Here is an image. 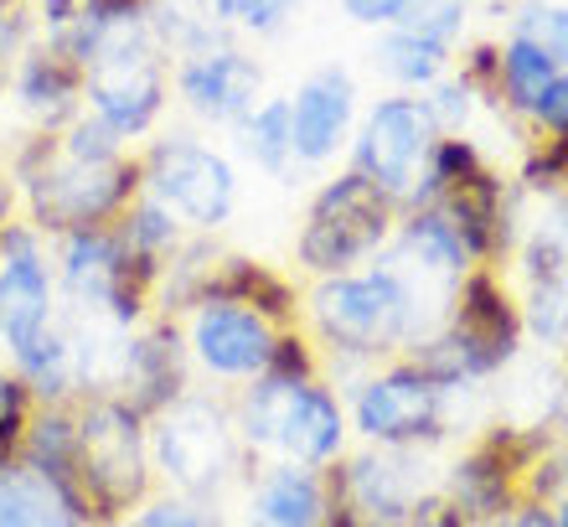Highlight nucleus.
Segmentation results:
<instances>
[{
    "instance_id": "9d476101",
    "label": "nucleus",
    "mask_w": 568,
    "mask_h": 527,
    "mask_svg": "<svg viewBox=\"0 0 568 527\" xmlns=\"http://www.w3.org/2000/svg\"><path fill=\"white\" fill-rule=\"evenodd\" d=\"M140 155V192L155 196L186 233L217 239L239 212V171L217 145L196 135H161Z\"/></svg>"
},
{
    "instance_id": "b1692460",
    "label": "nucleus",
    "mask_w": 568,
    "mask_h": 527,
    "mask_svg": "<svg viewBox=\"0 0 568 527\" xmlns=\"http://www.w3.org/2000/svg\"><path fill=\"white\" fill-rule=\"evenodd\" d=\"M554 73H558V62L542 47L507 31V42H501V73H496V114H511V120L527 124V114L542 99V89L554 83Z\"/></svg>"
},
{
    "instance_id": "bb28decb",
    "label": "nucleus",
    "mask_w": 568,
    "mask_h": 527,
    "mask_svg": "<svg viewBox=\"0 0 568 527\" xmlns=\"http://www.w3.org/2000/svg\"><path fill=\"white\" fill-rule=\"evenodd\" d=\"M480 166H486V151H480L470 135H439L434 140V151H429V166H424L419 186H414V196H408V207H434L449 186L470 181Z\"/></svg>"
},
{
    "instance_id": "c85d7f7f",
    "label": "nucleus",
    "mask_w": 568,
    "mask_h": 527,
    "mask_svg": "<svg viewBox=\"0 0 568 527\" xmlns=\"http://www.w3.org/2000/svg\"><path fill=\"white\" fill-rule=\"evenodd\" d=\"M517 305H523V332L532 336V342L564 347L568 342V274L523 285L517 290Z\"/></svg>"
},
{
    "instance_id": "8fccbe9b",
    "label": "nucleus",
    "mask_w": 568,
    "mask_h": 527,
    "mask_svg": "<svg viewBox=\"0 0 568 527\" xmlns=\"http://www.w3.org/2000/svg\"><path fill=\"white\" fill-rule=\"evenodd\" d=\"M455 6H465V11H470V6H480V0H455Z\"/></svg>"
},
{
    "instance_id": "dca6fc26",
    "label": "nucleus",
    "mask_w": 568,
    "mask_h": 527,
    "mask_svg": "<svg viewBox=\"0 0 568 527\" xmlns=\"http://www.w3.org/2000/svg\"><path fill=\"white\" fill-rule=\"evenodd\" d=\"M523 202L527 196L517 192V181L501 176L491 161L470 181H460V186H449L439 196V207H445V217L460 233L470 264H486V270H507L511 249H517V239H523V227H527Z\"/></svg>"
},
{
    "instance_id": "7c9ffc66",
    "label": "nucleus",
    "mask_w": 568,
    "mask_h": 527,
    "mask_svg": "<svg viewBox=\"0 0 568 527\" xmlns=\"http://www.w3.org/2000/svg\"><path fill=\"white\" fill-rule=\"evenodd\" d=\"M517 192L523 196H554L568 186V135H538L517 161Z\"/></svg>"
},
{
    "instance_id": "1a4fd4ad",
    "label": "nucleus",
    "mask_w": 568,
    "mask_h": 527,
    "mask_svg": "<svg viewBox=\"0 0 568 527\" xmlns=\"http://www.w3.org/2000/svg\"><path fill=\"white\" fill-rule=\"evenodd\" d=\"M352 435L388 450H429L449 435V388L434 383L419 362L388 357L352 383L346 404Z\"/></svg>"
},
{
    "instance_id": "4468645a",
    "label": "nucleus",
    "mask_w": 568,
    "mask_h": 527,
    "mask_svg": "<svg viewBox=\"0 0 568 527\" xmlns=\"http://www.w3.org/2000/svg\"><path fill=\"white\" fill-rule=\"evenodd\" d=\"M181 336H186V357H192L196 373L217 377V383H254L270 367L280 326H270L248 305L202 301L196 311H186Z\"/></svg>"
},
{
    "instance_id": "39448f33",
    "label": "nucleus",
    "mask_w": 568,
    "mask_h": 527,
    "mask_svg": "<svg viewBox=\"0 0 568 527\" xmlns=\"http://www.w3.org/2000/svg\"><path fill=\"white\" fill-rule=\"evenodd\" d=\"M150 429V470L161 476L176 497L217 501L239 476H254L258 455L243 450L233 408L212 393H181L176 404H165Z\"/></svg>"
},
{
    "instance_id": "9b49d317",
    "label": "nucleus",
    "mask_w": 568,
    "mask_h": 527,
    "mask_svg": "<svg viewBox=\"0 0 568 527\" xmlns=\"http://www.w3.org/2000/svg\"><path fill=\"white\" fill-rule=\"evenodd\" d=\"M434 140H439V130H434L419 93L393 89L357 114L352 145H346V166L367 176L373 186H383L398 207H408V196H414L424 166H429Z\"/></svg>"
},
{
    "instance_id": "79ce46f5",
    "label": "nucleus",
    "mask_w": 568,
    "mask_h": 527,
    "mask_svg": "<svg viewBox=\"0 0 568 527\" xmlns=\"http://www.w3.org/2000/svg\"><path fill=\"white\" fill-rule=\"evenodd\" d=\"M496 527H558V517H554V507L548 501H532V497H523L517 507H511L507 517Z\"/></svg>"
},
{
    "instance_id": "c9c22d12",
    "label": "nucleus",
    "mask_w": 568,
    "mask_h": 527,
    "mask_svg": "<svg viewBox=\"0 0 568 527\" xmlns=\"http://www.w3.org/2000/svg\"><path fill=\"white\" fill-rule=\"evenodd\" d=\"M496 73H501V42H470L460 47V78L470 83L480 104L496 109Z\"/></svg>"
},
{
    "instance_id": "4be33fe9",
    "label": "nucleus",
    "mask_w": 568,
    "mask_h": 527,
    "mask_svg": "<svg viewBox=\"0 0 568 527\" xmlns=\"http://www.w3.org/2000/svg\"><path fill=\"white\" fill-rule=\"evenodd\" d=\"M326 476L311 466H280L254 470V497H248V513L264 517L270 527H321L326 523Z\"/></svg>"
},
{
    "instance_id": "393cba45",
    "label": "nucleus",
    "mask_w": 568,
    "mask_h": 527,
    "mask_svg": "<svg viewBox=\"0 0 568 527\" xmlns=\"http://www.w3.org/2000/svg\"><path fill=\"white\" fill-rule=\"evenodd\" d=\"M239 151L264 176H290L300 166L295 135H290V99H274V93L258 99V109L239 124Z\"/></svg>"
},
{
    "instance_id": "aec40b11",
    "label": "nucleus",
    "mask_w": 568,
    "mask_h": 527,
    "mask_svg": "<svg viewBox=\"0 0 568 527\" xmlns=\"http://www.w3.org/2000/svg\"><path fill=\"white\" fill-rule=\"evenodd\" d=\"M388 254L398 259L404 270L419 274V280H429V285H460L465 274L476 270L470 254H465L460 233H455V223L445 217L439 202H434V207H404L398 212Z\"/></svg>"
},
{
    "instance_id": "c756f323",
    "label": "nucleus",
    "mask_w": 568,
    "mask_h": 527,
    "mask_svg": "<svg viewBox=\"0 0 568 527\" xmlns=\"http://www.w3.org/2000/svg\"><path fill=\"white\" fill-rule=\"evenodd\" d=\"M507 31L511 37H527V42L542 47L558 68H568V6L564 0H517Z\"/></svg>"
},
{
    "instance_id": "2eb2a0df",
    "label": "nucleus",
    "mask_w": 568,
    "mask_h": 527,
    "mask_svg": "<svg viewBox=\"0 0 568 527\" xmlns=\"http://www.w3.org/2000/svg\"><path fill=\"white\" fill-rule=\"evenodd\" d=\"M171 89H176V99L186 104L192 120L239 130L264 99V62L248 58L243 47L223 42L171 62Z\"/></svg>"
},
{
    "instance_id": "a19ab883",
    "label": "nucleus",
    "mask_w": 568,
    "mask_h": 527,
    "mask_svg": "<svg viewBox=\"0 0 568 527\" xmlns=\"http://www.w3.org/2000/svg\"><path fill=\"white\" fill-rule=\"evenodd\" d=\"M538 227L548 233V239L564 243V254H568V186H564V192H554V196H542V217H538Z\"/></svg>"
},
{
    "instance_id": "a211bd4d",
    "label": "nucleus",
    "mask_w": 568,
    "mask_h": 527,
    "mask_svg": "<svg viewBox=\"0 0 568 527\" xmlns=\"http://www.w3.org/2000/svg\"><path fill=\"white\" fill-rule=\"evenodd\" d=\"M352 130H357V78L342 62L300 78V89L290 93V135L300 166H331L352 145Z\"/></svg>"
},
{
    "instance_id": "ddd939ff",
    "label": "nucleus",
    "mask_w": 568,
    "mask_h": 527,
    "mask_svg": "<svg viewBox=\"0 0 568 527\" xmlns=\"http://www.w3.org/2000/svg\"><path fill=\"white\" fill-rule=\"evenodd\" d=\"M321 476H326L331 497L352 501L367 527H398V523H408V517H414V507L429 497L419 450L367 445V450H357V455L331 460Z\"/></svg>"
},
{
    "instance_id": "e433bc0d",
    "label": "nucleus",
    "mask_w": 568,
    "mask_h": 527,
    "mask_svg": "<svg viewBox=\"0 0 568 527\" xmlns=\"http://www.w3.org/2000/svg\"><path fill=\"white\" fill-rule=\"evenodd\" d=\"M465 21H470V11H465V6H455V0H424L404 27L424 31V37H434V42H445V47H460Z\"/></svg>"
},
{
    "instance_id": "72a5a7b5",
    "label": "nucleus",
    "mask_w": 568,
    "mask_h": 527,
    "mask_svg": "<svg viewBox=\"0 0 568 527\" xmlns=\"http://www.w3.org/2000/svg\"><path fill=\"white\" fill-rule=\"evenodd\" d=\"M120 527H223V517L212 501H192L171 491V497H145Z\"/></svg>"
},
{
    "instance_id": "58836bf2",
    "label": "nucleus",
    "mask_w": 568,
    "mask_h": 527,
    "mask_svg": "<svg viewBox=\"0 0 568 527\" xmlns=\"http://www.w3.org/2000/svg\"><path fill=\"white\" fill-rule=\"evenodd\" d=\"M527 130L532 135H568V68H558L554 83L542 89V99L527 114Z\"/></svg>"
},
{
    "instance_id": "6ab92c4d",
    "label": "nucleus",
    "mask_w": 568,
    "mask_h": 527,
    "mask_svg": "<svg viewBox=\"0 0 568 527\" xmlns=\"http://www.w3.org/2000/svg\"><path fill=\"white\" fill-rule=\"evenodd\" d=\"M11 93L31 120V130L58 135L62 124L83 114V68L73 58H62L58 47L31 42L11 68Z\"/></svg>"
},
{
    "instance_id": "ea45409f",
    "label": "nucleus",
    "mask_w": 568,
    "mask_h": 527,
    "mask_svg": "<svg viewBox=\"0 0 568 527\" xmlns=\"http://www.w3.org/2000/svg\"><path fill=\"white\" fill-rule=\"evenodd\" d=\"M419 6H424V0H342L346 21H357V27H373V31L404 27V21L419 11Z\"/></svg>"
},
{
    "instance_id": "09e8293b",
    "label": "nucleus",
    "mask_w": 568,
    "mask_h": 527,
    "mask_svg": "<svg viewBox=\"0 0 568 527\" xmlns=\"http://www.w3.org/2000/svg\"><path fill=\"white\" fill-rule=\"evenodd\" d=\"M564 393H568V342H564Z\"/></svg>"
},
{
    "instance_id": "6e6552de",
    "label": "nucleus",
    "mask_w": 568,
    "mask_h": 527,
    "mask_svg": "<svg viewBox=\"0 0 568 527\" xmlns=\"http://www.w3.org/2000/svg\"><path fill=\"white\" fill-rule=\"evenodd\" d=\"M171 104V58L150 37V16L130 21L83 68V109L120 140H145Z\"/></svg>"
},
{
    "instance_id": "a878e982",
    "label": "nucleus",
    "mask_w": 568,
    "mask_h": 527,
    "mask_svg": "<svg viewBox=\"0 0 568 527\" xmlns=\"http://www.w3.org/2000/svg\"><path fill=\"white\" fill-rule=\"evenodd\" d=\"M114 233H120L124 254L135 259V264H145V270H155V274L165 270V259L176 254V243L186 239V227H181L176 217H171V212H165L155 196H145V192H140L135 202L114 217Z\"/></svg>"
},
{
    "instance_id": "4c0bfd02",
    "label": "nucleus",
    "mask_w": 568,
    "mask_h": 527,
    "mask_svg": "<svg viewBox=\"0 0 568 527\" xmlns=\"http://www.w3.org/2000/svg\"><path fill=\"white\" fill-rule=\"evenodd\" d=\"M31 37H37V16H31L27 0L21 6H0V89H6L16 58L31 47Z\"/></svg>"
},
{
    "instance_id": "473e14b6",
    "label": "nucleus",
    "mask_w": 568,
    "mask_h": 527,
    "mask_svg": "<svg viewBox=\"0 0 568 527\" xmlns=\"http://www.w3.org/2000/svg\"><path fill=\"white\" fill-rule=\"evenodd\" d=\"M419 99H424V109H429V120L439 135H465L470 120H476V104H480L460 73H445L439 83H429Z\"/></svg>"
},
{
    "instance_id": "423d86ee",
    "label": "nucleus",
    "mask_w": 568,
    "mask_h": 527,
    "mask_svg": "<svg viewBox=\"0 0 568 527\" xmlns=\"http://www.w3.org/2000/svg\"><path fill=\"white\" fill-rule=\"evenodd\" d=\"M398 202L383 186L346 166L326 176L305 202V217L295 227V270L311 280L346 274L388 254L393 227H398Z\"/></svg>"
},
{
    "instance_id": "0eeeda50",
    "label": "nucleus",
    "mask_w": 568,
    "mask_h": 527,
    "mask_svg": "<svg viewBox=\"0 0 568 527\" xmlns=\"http://www.w3.org/2000/svg\"><path fill=\"white\" fill-rule=\"evenodd\" d=\"M150 429L135 408L99 393L78 398V491L89 527H114L150 497Z\"/></svg>"
},
{
    "instance_id": "2f4dec72",
    "label": "nucleus",
    "mask_w": 568,
    "mask_h": 527,
    "mask_svg": "<svg viewBox=\"0 0 568 527\" xmlns=\"http://www.w3.org/2000/svg\"><path fill=\"white\" fill-rule=\"evenodd\" d=\"M300 6L305 0H207L212 21L223 31H243V37H280Z\"/></svg>"
},
{
    "instance_id": "37998d69",
    "label": "nucleus",
    "mask_w": 568,
    "mask_h": 527,
    "mask_svg": "<svg viewBox=\"0 0 568 527\" xmlns=\"http://www.w3.org/2000/svg\"><path fill=\"white\" fill-rule=\"evenodd\" d=\"M16 212H21V196H16L11 166H6V161H0V233H6V223H11Z\"/></svg>"
},
{
    "instance_id": "a18cd8bd",
    "label": "nucleus",
    "mask_w": 568,
    "mask_h": 527,
    "mask_svg": "<svg viewBox=\"0 0 568 527\" xmlns=\"http://www.w3.org/2000/svg\"><path fill=\"white\" fill-rule=\"evenodd\" d=\"M554 517H558V527H568V497L554 501Z\"/></svg>"
},
{
    "instance_id": "f3484780",
    "label": "nucleus",
    "mask_w": 568,
    "mask_h": 527,
    "mask_svg": "<svg viewBox=\"0 0 568 527\" xmlns=\"http://www.w3.org/2000/svg\"><path fill=\"white\" fill-rule=\"evenodd\" d=\"M181 393H192V357H186L181 321L150 316L135 332H124L114 398H124L140 419H155L165 404H176Z\"/></svg>"
},
{
    "instance_id": "7ed1b4c3",
    "label": "nucleus",
    "mask_w": 568,
    "mask_h": 527,
    "mask_svg": "<svg viewBox=\"0 0 568 527\" xmlns=\"http://www.w3.org/2000/svg\"><path fill=\"white\" fill-rule=\"evenodd\" d=\"M523 342L527 332L517 285L507 280V270L476 264L449 295V316L429 336H419L404 357L419 362L434 383H445L455 393L465 383H480V377H496L501 367H511Z\"/></svg>"
},
{
    "instance_id": "de8ad7c7",
    "label": "nucleus",
    "mask_w": 568,
    "mask_h": 527,
    "mask_svg": "<svg viewBox=\"0 0 568 527\" xmlns=\"http://www.w3.org/2000/svg\"><path fill=\"white\" fill-rule=\"evenodd\" d=\"M243 527H270V523H264V517H254V513H248V517H243Z\"/></svg>"
},
{
    "instance_id": "f03ea898",
    "label": "nucleus",
    "mask_w": 568,
    "mask_h": 527,
    "mask_svg": "<svg viewBox=\"0 0 568 527\" xmlns=\"http://www.w3.org/2000/svg\"><path fill=\"white\" fill-rule=\"evenodd\" d=\"M11 181L21 196V217L47 239H68L83 227H109L140 196V155L120 161H73L62 155L52 130H31L11 155Z\"/></svg>"
},
{
    "instance_id": "20e7f679",
    "label": "nucleus",
    "mask_w": 568,
    "mask_h": 527,
    "mask_svg": "<svg viewBox=\"0 0 568 527\" xmlns=\"http://www.w3.org/2000/svg\"><path fill=\"white\" fill-rule=\"evenodd\" d=\"M233 424L248 455H280L290 466L326 470L331 460L346 455V404L342 393L326 388V377H274L258 373L254 383H243L239 404H233Z\"/></svg>"
},
{
    "instance_id": "cd10ccee",
    "label": "nucleus",
    "mask_w": 568,
    "mask_h": 527,
    "mask_svg": "<svg viewBox=\"0 0 568 527\" xmlns=\"http://www.w3.org/2000/svg\"><path fill=\"white\" fill-rule=\"evenodd\" d=\"M52 517H62V501L52 497V486L16 460L0 476V527H47Z\"/></svg>"
},
{
    "instance_id": "3c124183",
    "label": "nucleus",
    "mask_w": 568,
    "mask_h": 527,
    "mask_svg": "<svg viewBox=\"0 0 568 527\" xmlns=\"http://www.w3.org/2000/svg\"><path fill=\"white\" fill-rule=\"evenodd\" d=\"M398 527H414V523H398Z\"/></svg>"
},
{
    "instance_id": "49530a36",
    "label": "nucleus",
    "mask_w": 568,
    "mask_h": 527,
    "mask_svg": "<svg viewBox=\"0 0 568 527\" xmlns=\"http://www.w3.org/2000/svg\"><path fill=\"white\" fill-rule=\"evenodd\" d=\"M47 527H83V523H78V517H68V513H62V517H52V523H47Z\"/></svg>"
},
{
    "instance_id": "f8f14e48",
    "label": "nucleus",
    "mask_w": 568,
    "mask_h": 527,
    "mask_svg": "<svg viewBox=\"0 0 568 527\" xmlns=\"http://www.w3.org/2000/svg\"><path fill=\"white\" fill-rule=\"evenodd\" d=\"M58 270H52V239L16 212L0 233V347L6 357L31 347L58 321Z\"/></svg>"
},
{
    "instance_id": "5701e85b",
    "label": "nucleus",
    "mask_w": 568,
    "mask_h": 527,
    "mask_svg": "<svg viewBox=\"0 0 568 527\" xmlns=\"http://www.w3.org/2000/svg\"><path fill=\"white\" fill-rule=\"evenodd\" d=\"M449 62H455V47L434 42V37H424L414 27H388L377 31L373 42V68L398 93H424L429 83H439L449 73Z\"/></svg>"
},
{
    "instance_id": "f704fd0d",
    "label": "nucleus",
    "mask_w": 568,
    "mask_h": 527,
    "mask_svg": "<svg viewBox=\"0 0 568 527\" xmlns=\"http://www.w3.org/2000/svg\"><path fill=\"white\" fill-rule=\"evenodd\" d=\"M31 408H37V398H31V388L21 383V373H16L11 362H0V439L27 435Z\"/></svg>"
},
{
    "instance_id": "412c9836",
    "label": "nucleus",
    "mask_w": 568,
    "mask_h": 527,
    "mask_svg": "<svg viewBox=\"0 0 568 527\" xmlns=\"http://www.w3.org/2000/svg\"><path fill=\"white\" fill-rule=\"evenodd\" d=\"M300 295L305 290L290 280L284 270L264 264V259H248V254H227L212 264V280H207V295L202 301H233V305H248L270 326H300Z\"/></svg>"
},
{
    "instance_id": "f257e3e1",
    "label": "nucleus",
    "mask_w": 568,
    "mask_h": 527,
    "mask_svg": "<svg viewBox=\"0 0 568 527\" xmlns=\"http://www.w3.org/2000/svg\"><path fill=\"white\" fill-rule=\"evenodd\" d=\"M449 295L455 285H429L393 254H377V264L311 280L300 295V332L321 352V373L331 367L357 383L367 367L404 357L429 336L449 316Z\"/></svg>"
},
{
    "instance_id": "c03bdc74",
    "label": "nucleus",
    "mask_w": 568,
    "mask_h": 527,
    "mask_svg": "<svg viewBox=\"0 0 568 527\" xmlns=\"http://www.w3.org/2000/svg\"><path fill=\"white\" fill-rule=\"evenodd\" d=\"M16 460H21V439H0V476H6Z\"/></svg>"
}]
</instances>
